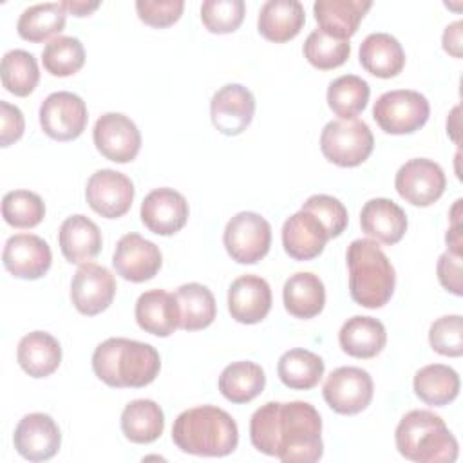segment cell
<instances>
[{"label":"cell","instance_id":"obj_1","mask_svg":"<svg viewBox=\"0 0 463 463\" xmlns=\"http://www.w3.org/2000/svg\"><path fill=\"white\" fill-rule=\"evenodd\" d=\"M251 445L284 463H313L324 454L322 418L307 402H268L250 420Z\"/></svg>","mask_w":463,"mask_h":463},{"label":"cell","instance_id":"obj_2","mask_svg":"<svg viewBox=\"0 0 463 463\" xmlns=\"http://www.w3.org/2000/svg\"><path fill=\"white\" fill-rule=\"evenodd\" d=\"M172 439L186 454L221 458L237 449L239 429L226 411L215 405H199L175 418Z\"/></svg>","mask_w":463,"mask_h":463},{"label":"cell","instance_id":"obj_3","mask_svg":"<svg viewBox=\"0 0 463 463\" xmlns=\"http://www.w3.org/2000/svg\"><path fill=\"white\" fill-rule=\"evenodd\" d=\"M94 374L110 387H145L156 380L161 358L156 347L130 338H107L92 353Z\"/></svg>","mask_w":463,"mask_h":463},{"label":"cell","instance_id":"obj_4","mask_svg":"<svg viewBox=\"0 0 463 463\" xmlns=\"http://www.w3.org/2000/svg\"><path fill=\"white\" fill-rule=\"evenodd\" d=\"M398 452L416 463H452L459 445L441 416L427 409L407 412L394 432Z\"/></svg>","mask_w":463,"mask_h":463},{"label":"cell","instance_id":"obj_5","mask_svg":"<svg viewBox=\"0 0 463 463\" xmlns=\"http://www.w3.org/2000/svg\"><path fill=\"white\" fill-rule=\"evenodd\" d=\"M351 298L369 309L385 306L394 291L391 260L373 239H356L347 248Z\"/></svg>","mask_w":463,"mask_h":463},{"label":"cell","instance_id":"obj_6","mask_svg":"<svg viewBox=\"0 0 463 463\" xmlns=\"http://www.w3.org/2000/svg\"><path fill=\"white\" fill-rule=\"evenodd\" d=\"M374 137L365 121L335 119L320 134V148L331 163L351 168L362 165L373 152Z\"/></svg>","mask_w":463,"mask_h":463},{"label":"cell","instance_id":"obj_7","mask_svg":"<svg viewBox=\"0 0 463 463\" xmlns=\"http://www.w3.org/2000/svg\"><path fill=\"white\" fill-rule=\"evenodd\" d=\"M430 114L429 101L418 90L398 89L383 92L373 107V118L387 134H411L420 130Z\"/></svg>","mask_w":463,"mask_h":463},{"label":"cell","instance_id":"obj_8","mask_svg":"<svg viewBox=\"0 0 463 463\" xmlns=\"http://www.w3.org/2000/svg\"><path fill=\"white\" fill-rule=\"evenodd\" d=\"M222 242L235 262L255 264L269 251L271 226L260 213L239 212L228 221Z\"/></svg>","mask_w":463,"mask_h":463},{"label":"cell","instance_id":"obj_9","mask_svg":"<svg viewBox=\"0 0 463 463\" xmlns=\"http://www.w3.org/2000/svg\"><path fill=\"white\" fill-rule=\"evenodd\" d=\"M394 186L400 197L412 206H430L443 195L447 177L436 161L414 157L400 166Z\"/></svg>","mask_w":463,"mask_h":463},{"label":"cell","instance_id":"obj_10","mask_svg":"<svg viewBox=\"0 0 463 463\" xmlns=\"http://www.w3.org/2000/svg\"><path fill=\"white\" fill-rule=\"evenodd\" d=\"M326 403L338 414H358L373 400V378L360 367H338L324 382Z\"/></svg>","mask_w":463,"mask_h":463},{"label":"cell","instance_id":"obj_11","mask_svg":"<svg viewBox=\"0 0 463 463\" xmlns=\"http://www.w3.org/2000/svg\"><path fill=\"white\" fill-rule=\"evenodd\" d=\"M85 101L69 90L49 94L40 105L42 130L56 141H72L87 127Z\"/></svg>","mask_w":463,"mask_h":463},{"label":"cell","instance_id":"obj_12","mask_svg":"<svg viewBox=\"0 0 463 463\" xmlns=\"http://www.w3.org/2000/svg\"><path fill=\"white\" fill-rule=\"evenodd\" d=\"M92 137L98 152L114 163L136 159L141 148V134L136 123L121 112H107L98 118Z\"/></svg>","mask_w":463,"mask_h":463},{"label":"cell","instance_id":"obj_13","mask_svg":"<svg viewBox=\"0 0 463 463\" xmlns=\"http://www.w3.org/2000/svg\"><path fill=\"white\" fill-rule=\"evenodd\" d=\"M85 199L89 206L101 217L118 219L132 206L134 184L125 174L101 168L89 177Z\"/></svg>","mask_w":463,"mask_h":463},{"label":"cell","instance_id":"obj_14","mask_svg":"<svg viewBox=\"0 0 463 463\" xmlns=\"http://www.w3.org/2000/svg\"><path fill=\"white\" fill-rule=\"evenodd\" d=\"M116 295L114 275L99 264L85 262L78 268L71 284V300L74 307L87 317L105 311Z\"/></svg>","mask_w":463,"mask_h":463},{"label":"cell","instance_id":"obj_15","mask_svg":"<svg viewBox=\"0 0 463 463\" xmlns=\"http://www.w3.org/2000/svg\"><path fill=\"white\" fill-rule=\"evenodd\" d=\"M2 260L13 277L36 280L49 271L52 253L42 237L34 233H16L5 241Z\"/></svg>","mask_w":463,"mask_h":463},{"label":"cell","instance_id":"obj_16","mask_svg":"<svg viewBox=\"0 0 463 463\" xmlns=\"http://www.w3.org/2000/svg\"><path fill=\"white\" fill-rule=\"evenodd\" d=\"M13 443L22 458L29 461H47L60 450L61 432L49 414L31 412L18 421Z\"/></svg>","mask_w":463,"mask_h":463},{"label":"cell","instance_id":"obj_17","mask_svg":"<svg viewBox=\"0 0 463 463\" xmlns=\"http://www.w3.org/2000/svg\"><path fill=\"white\" fill-rule=\"evenodd\" d=\"M255 114V98L241 83L221 87L210 101L213 127L224 136H237L248 128Z\"/></svg>","mask_w":463,"mask_h":463},{"label":"cell","instance_id":"obj_18","mask_svg":"<svg viewBox=\"0 0 463 463\" xmlns=\"http://www.w3.org/2000/svg\"><path fill=\"white\" fill-rule=\"evenodd\" d=\"M112 264L116 273L125 280L145 282L156 277L163 264V257L152 241L130 232L118 241Z\"/></svg>","mask_w":463,"mask_h":463},{"label":"cell","instance_id":"obj_19","mask_svg":"<svg viewBox=\"0 0 463 463\" xmlns=\"http://www.w3.org/2000/svg\"><path fill=\"white\" fill-rule=\"evenodd\" d=\"M188 203L174 188H156L141 203L143 224L157 235H174L188 221Z\"/></svg>","mask_w":463,"mask_h":463},{"label":"cell","instance_id":"obj_20","mask_svg":"<svg viewBox=\"0 0 463 463\" xmlns=\"http://www.w3.org/2000/svg\"><path fill=\"white\" fill-rule=\"evenodd\" d=\"M228 309L241 324H259L271 309V288L259 275H242L228 289Z\"/></svg>","mask_w":463,"mask_h":463},{"label":"cell","instance_id":"obj_21","mask_svg":"<svg viewBox=\"0 0 463 463\" xmlns=\"http://www.w3.org/2000/svg\"><path fill=\"white\" fill-rule=\"evenodd\" d=\"M329 233L324 224L306 210L286 219L282 226L284 251L295 260H311L324 251Z\"/></svg>","mask_w":463,"mask_h":463},{"label":"cell","instance_id":"obj_22","mask_svg":"<svg viewBox=\"0 0 463 463\" xmlns=\"http://www.w3.org/2000/svg\"><path fill=\"white\" fill-rule=\"evenodd\" d=\"M362 232L376 242L396 244L407 232L405 212L391 199L376 197L364 204L360 212Z\"/></svg>","mask_w":463,"mask_h":463},{"label":"cell","instance_id":"obj_23","mask_svg":"<svg viewBox=\"0 0 463 463\" xmlns=\"http://www.w3.org/2000/svg\"><path fill=\"white\" fill-rule=\"evenodd\" d=\"M137 326L156 336H170L179 327V307L175 295L165 289H150L136 302Z\"/></svg>","mask_w":463,"mask_h":463},{"label":"cell","instance_id":"obj_24","mask_svg":"<svg viewBox=\"0 0 463 463\" xmlns=\"http://www.w3.org/2000/svg\"><path fill=\"white\" fill-rule=\"evenodd\" d=\"M371 5L373 2L369 0H317L313 13L320 31L340 40H349L358 31Z\"/></svg>","mask_w":463,"mask_h":463},{"label":"cell","instance_id":"obj_25","mask_svg":"<svg viewBox=\"0 0 463 463\" xmlns=\"http://www.w3.org/2000/svg\"><path fill=\"white\" fill-rule=\"evenodd\" d=\"M63 257L72 264H85L101 251V232L94 221L76 213L67 217L58 232Z\"/></svg>","mask_w":463,"mask_h":463},{"label":"cell","instance_id":"obj_26","mask_svg":"<svg viewBox=\"0 0 463 463\" xmlns=\"http://www.w3.org/2000/svg\"><path fill=\"white\" fill-rule=\"evenodd\" d=\"M306 24V11L298 0H268L259 11V33L275 43L295 38Z\"/></svg>","mask_w":463,"mask_h":463},{"label":"cell","instance_id":"obj_27","mask_svg":"<svg viewBox=\"0 0 463 463\" xmlns=\"http://www.w3.org/2000/svg\"><path fill=\"white\" fill-rule=\"evenodd\" d=\"M360 63L376 78H394L405 65V52L392 34L371 33L360 43Z\"/></svg>","mask_w":463,"mask_h":463},{"label":"cell","instance_id":"obj_28","mask_svg":"<svg viewBox=\"0 0 463 463\" xmlns=\"http://www.w3.org/2000/svg\"><path fill=\"white\" fill-rule=\"evenodd\" d=\"M16 360L20 367L33 378L52 374L61 362L60 342L45 331H33L18 342Z\"/></svg>","mask_w":463,"mask_h":463},{"label":"cell","instance_id":"obj_29","mask_svg":"<svg viewBox=\"0 0 463 463\" xmlns=\"http://www.w3.org/2000/svg\"><path fill=\"white\" fill-rule=\"evenodd\" d=\"M284 307L297 318L317 317L326 304V288L318 275L311 271H298L291 275L282 288Z\"/></svg>","mask_w":463,"mask_h":463},{"label":"cell","instance_id":"obj_30","mask_svg":"<svg viewBox=\"0 0 463 463\" xmlns=\"http://www.w3.org/2000/svg\"><path fill=\"white\" fill-rule=\"evenodd\" d=\"M338 342L344 353L354 358H373L385 347V326L373 317L356 315L344 322Z\"/></svg>","mask_w":463,"mask_h":463},{"label":"cell","instance_id":"obj_31","mask_svg":"<svg viewBox=\"0 0 463 463\" xmlns=\"http://www.w3.org/2000/svg\"><path fill=\"white\" fill-rule=\"evenodd\" d=\"M266 385L264 371L259 364L241 360L226 365L219 376V391L232 403H248L255 400Z\"/></svg>","mask_w":463,"mask_h":463},{"label":"cell","instance_id":"obj_32","mask_svg":"<svg viewBox=\"0 0 463 463\" xmlns=\"http://www.w3.org/2000/svg\"><path fill=\"white\" fill-rule=\"evenodd\" d=\"M179 307V327L184 331H199L208 327L217 315L213 293L197 282H188L174 293Z\"/></svg>","mask_w":463,"mask_h":463},{"label":"cell","instance_id":"obj_33","mask_svg":"<svg viewBox=\"0 0 463 463\" xmlns=\"http://www.w3.org/2000/svg\"><path fill=\"white\" fill-rule=\"evenodd\" d=\"M414 392L427 405H447L459 394V374L443 364H430L414 374Z\"/></svg>","mask_w":463,"mask_h":463},{"label":"cell","instance_id":"obj_34","mask_svg":"<svg viewBox=\"0 0 463 463\" xmlns=\"http://www.w3.org/2000/svg\"><path fill=\"white\" fill-rule=\"evenodd\" d=\"M165 429V414L154 400H134L121 412V430L132 443H152Z\"/></svg>","mask_w":463,"mask_h":463},{"label":"cell","instance_id":"obj_35","mask_svg":"<svg viewBox=\"0 0 463 463\" xmlns=\"http://www.w3.org/2000/svg\"><path fill=\"white\" fill-rule=\"evenodd\" d=\"M280 382L295 391L313 389L324 376V360L307 349H289L279 358Z\"/></svg>","mask_w":463,"mask_h":463},{"label":"cell","instance_id":"obj_36","mask_svg":"<svg viewBox=\"0 0 463 463\" xmlns=\"http://www.w3.org/2000/svg\"><path fill=\"white\" fill-rule=\"evenodd\" d=\"M67 11L58 2L34 4L22 11L16 29L18 34L33 43H40L49 38H56L65 27Z\"/></svg>","mask_w":463,"mask_h":463},{"label":"cell","instance_id":"obj_37","mask_svg":"<svg viewBox=\"0 0 463 463\" xmlns=\"http://www.w3.org/2000/svg\"><path fill=\"white\" fill-rule=\"evenodd\" d=\"M369 83L354 74H344L327 87V105L340 119H354L369 101Z\"/></svg>","mask_w":463,"mask_h":463},{"label":"cell","instance_id":"obj_38","mask_svg":"<svg viewBox=\"0 0 463 463\" xmlns=\"http://www.w3.org/2000/svg\"><path fill=\"white\" fill-rule=\"evenodd\" d=\"M0 74L5 90L20 98L29 96L40 81L38 61L29 51L24 49H13L4 54Z\"/></svg>","mask_w":463,"mask_h":463},{"label":"cell","instance_id":"obj_39","mask_svg":"<svg viewBox=\"0 0 463 463\" xmlns=\"http://www.w3.org/2000/svg\"><path fill=\"white\" fill-rule=\"evenodd\" d=\"M42 61L52 76L65 78L76 74L85 63L83 43L74 36H56L43 47Z\"/></svg>","mask_w":463,"mask_h":463},{"label":"cell","instance_id":"obj_40","mask_svg":"<svg viewBox=\"0 0 463 463\" xmlns=\"http://www.w3.org/2000/svg\"><path fill=\"white\" fill-rule=\"evenodd\" d=\"M2 215L13 228H34L45 217V204L34 192L11 190L2 199Z\"/></svg>","mask_w":463,"mask_h":463},{"label":"cell","instance_id":"obj_41","mask_svg":"<svg viewBox=\"0 0 463 463\" xmlns=\"http://www.w3.org/2000/svg\"><path fill=\"white\" fill-rule=\"evenodd\" d=\"M349 52H351L349 40L329 36L320 29H315L304 42L306 60L320 71L340 67L349 58Z\"/></svg>","mask_w":463,"mask_h":463},{"label":"cell","instance_id":"obj_42","mask_svg":"<svg viewBox=\"0 0 463 463\" xmlns=\"http://www.w3.org/2000/svg\"><path fill=\"white\" fill-rule=\"evenodd\" d=\"M242 0H206L201 5V20L210 33L226 34L239 29L244 20Z\"/></svg>","mask_w":463,"mask_h":463},{"label":"cell","instance_id":"obj_43","mask_svg":"<svg viewBox=\"0 0 463 463\" xmlns=\"http://www.w3.org/2000/svg\"><path fill=\"white\" fill-rule=\"evenodd\" d=\"M430 347L443 356L463 354V318L461 315H445L432 322L429 329Z\"/></svg>","mask_w":463,"mask_h":463},{"label":"cell","instance_id":"obj_44","mask_svg":"<svg viewBox=\"0 0 463 463\" xmlns=\"http://www.w3.org/2000/svg\"><path fill=\"white\" fill-rule=\"evenodd\" d=\"M300 210H306V212H311L322 224L324 228L327 230L329 233V239L333 237H338L345 226H347V210L345 206L333 195H327V194H317V195H311Z\"/></svg>","mask_w":463,"mask_h":463},{"label":"cell","instance_id":"obj_45","mask_svg":"<svg viewBox=\"0 0 463 463\" xmlns=\"http://www.w3.org/2000/svg\"><path fill=\"white\" fill-rule=\"evenodd\" d=\"M184 9L183 0H137L136 11L141 22L152 27H168L175 24Z\"/></svg>","mask_w":463,"mask_h":463},{"label":"cell","instance_id":"obj_46","mask_svg":"<svg viewBox=\"0 0 463 463\" xmlns=\"http://www.w3.org/2000/svg\"><path fill=\"white\" fill-rule=\"evenodd\" d=\"M436 271H438V279H439V284L461 297L463 295V279H461V255L458 253H452V251H445L439 259H438V266H436Z\"/></svg>","mask_w":463,"mask_h":463},{"label":"cell","instance_id":"obj_47","mask_svg":"<svg viewBox=\"0 0 463 463\" xmlns=\"http://www.w3.org/2000/svg\"><path fill=\"white\" fill-rule=\"evenodd\" d=\"M0 121H2V128H0V145L2 146H9L11 143L18 141L24 136L25 121H24V114L18 107H14L7 101H0Z\"/></svg>","mask_w":463,"mask_h":463},{"label":"cell","instance_id":"obj_48","mask_svg":"<svg viewBox=\"0 0 463 463\" xmlns=\"http://www.w3.org/2000/svg\"><path fill=\"white\" fill-rule=\"evenodd\" d=\"M461 27H463V22L458 20L447 25V29L443 31V40H441L443 49L454 58H461Z\"/></svg>","mask_w":463,"mask_h":463},{"label":"cell","instance_id":"obj_49","mask_svg":"<svg viewBox=\"0 0 463 463\" xmlns=\"http://www.w3.org/2000/svg\"><path fill=\"white\" fill-rule=\"evenodd\" d=\"M60 4L67 13H72L74 16H89L92 11L99 7V2H85V0H63Z\"/></svg>","mask_w":463,"mask_h":463},{"label":"cell","instance_id":"obj_50","mask_svg":"<svg viewBox=\"0 0 463 463\" xmlns=\"http://www.w3.org/2000/svg\"><path fill=\"white\" fill-rule=\"evenodd\" d=\"M459 107H454L452 109V112H450V116H449V119H447V132L450 134V137L456 141V143H459V136H458V132H459V123H458V119H459Z\"/></svg>","mask_w":463,"mask_h":463}]
</instances>
